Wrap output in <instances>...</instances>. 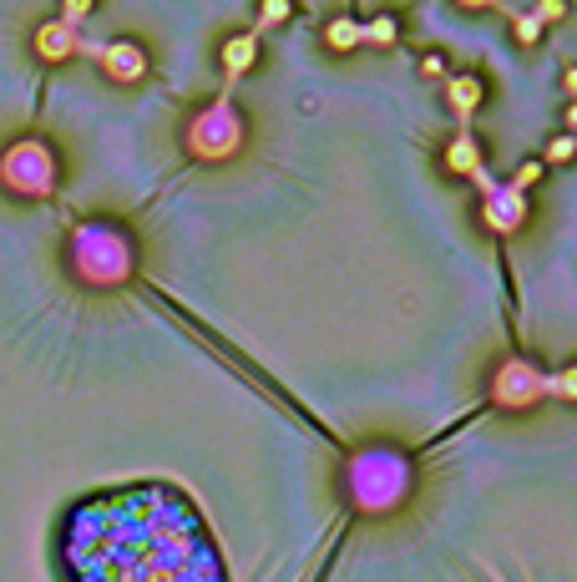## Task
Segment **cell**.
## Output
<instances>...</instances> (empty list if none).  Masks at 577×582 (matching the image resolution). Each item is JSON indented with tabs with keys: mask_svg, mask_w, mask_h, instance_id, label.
Segmentation results:
<instances>
[{
	"mask_svg": "<svg viewBox=\"0 0 577 582\" xmlns=\"http://www.w3.org/2000/svg\"><path fill=\"white\" fill-rule=\"evenodd\" d=\"M421 71H426V76H441V71H446V61H441V56H426V61H421Z\"/></svg>",
	"mask_w": 577,
	"mask_h": 582,
	"instance_id": "cell-21",
	"label": "cell"
},
{
	"mask_svg": "<svg viewBox=\"0 0 577 582\" xmlns=\"http://www.w3.org/2000/svg\"><path fill=\"white\" fill-rule=\"evenodd\" d=\"M532 16H537V21H562V16H567V6H562V0H542V6H537Z\"/></svg>",
	"mask_w": 577,
	"mask_h": 582,
	"instance_id": "cell-20",
	"label": "cell"
},
{
	"mask_svg": "<svg viewBox=\"0 0 577 582\" xmlns=\"http://www.w3.org/2000/svg\"><path fill=\"white\" fill-rule=\"evenodd\" d=\"M446 102L456 112V122H471V112L486 102V87H481V76H451L446 81Z\"/></svg>",
	"mask_w": 577,
	"mask_h": 582,
	"instance_id": "cell-9",
	"label": "cell"
},
{
	"mask_svg": "<svg viewBox=\"0 0 577 582\" xmlns=\"http://www.w3.org/2000/svg\"><path fill=\"white\" fill-rule=\"evenodd\" d=\"M76 46H81V36L66 31L61 21H46V26L36 31V56H41V61H66V56H76Z\"/></svg>",
	"mask_w": 577,
	"mask_h": 582,
	"instance_id": "cell-10",
	"label": "cell"
},
{
	"mask_svg": "<svg viewBox=\"0 0 577 582\" xmlns=\"http://www.w3.org/2000/svg\"><path fill=\"white\" fill-rule=\"evenodd\" d=\"M542 395H552V375H542V370L527 365V360H507L497 375H491V400L507 405V410H527V405H537Z\"/></svg>",
	"mask_w": 577,
	"mask_h": 582,
	"instance_id": "cell-5",
	"label": "cell"
},
{
	"mask_svg": "<svg viewBox=\"0 0 577 582\" xmlns=\"http://www.w3.org/2000/svg\"><path fill=\"white\" fill-rule=\"evenodd\" d=\"M532 183H542V162H522V168H517V178H512L507 188H517V193L527 198V188H532Z\"/></svg>",
	"mask_w": 577,
	"mask_h": 582,
	"instance_id": "cell-14",
	"label": "cell"
},
{
	"mask_svg": "<svg viewBox=\"0 0 577 582\" xmlns=\"http://www.w3.org/2000/svg\"><path fill=\"white\" fill-rule=\"evenodd\" d=\"M405 491H410V461L400 451L375 446L350 461V496L360 512H390L405 502Z\"/></svg>",
	"mask_w": 577,
	"mask_h": 582,
	"instance_id": "cell-2",
	"label": "cell"
},
{
	"mask_svg": "<svg viewBox=\"0 0 577 582\" xmlns=\"http://www.w3.org/2000/svg\"><path fill=\"white\" fill-rule=\"evenodd\" d=\"M279 21H289V0H269L264 6V26H279Z\"/></svg>",
	"mask_w": 577,
	"mask_h": 582,
	"instance_id": "cell-19",
	"label": "cell"
},
{
	"mask_svg": "<svg viewBox=\"0 0 577 582\" xmlns=\"http://www.w3.org/2000/svg\"><path fill=\"white\" fill-rule=\"evenodd\" d=\"M71 269L97 289H117L132 279V238L112 223H81L71 233Z\"/></svg>",
	"mask_w": 577,
	"mask_h": 582,
	"instance_id": "cell-1",
	"label": "cell"
},
{
	"mask_svg": "<svg viewBox=\"0 0 577 582\" xmlns=\"http://www.w3.org/2000/svg\"><path fill=\"white\" fill-rule=\"evenodd\" d=\"M360 41H370V46H395V21H390V16L360 21Z\"/></svg>",
	"mask_w": 577,
	"mask_h": 582,
	"instance_id": "cell-13",
	"label": "cell"
},
{
	"mask_svg": "<svg viewBox=\"0 0 577 582\" xmlns=\"http://www.w3.org/2000/svg\"><path fill=\"white\" fill-rule=\"evenodd\" d=\"M324 41L335 46V51H355L360 46V21H350V16H340V21H329V31H324Z\"/></svg>",
	"mask_w": 577,
	"mask_h": 582,
	"instance_id": "cell-12",
	"label": "cell"
},
{
	"mask_svg": "<svg viewBox=\"0 0 577 582\" xmlns=\"http://www.w3.org/2000/svg\"><path fill=\"white\" fill-rule=\"evenodd\" d=\"M238 147H243V122H238V112L228 107V97L213 102V107H203V112L188 122V152H193L198 162H228Z\"/></svg>",
	"mask_w": 577,
	"mask_h": 582,
	"instance_id": "cell-4",
	"label": "cell"
},
{
	"mask_svg": "<svg viewBox=\"0 0 577 582\" xmlns=\"http://www.w3.org/2000/svg\"><path fill=\"white\" fill-rule=\"evenodd\" d=\"M92 16V0H71V6L61 11V26L71 31V26H81V21H87Z\"/></svg>",
	"mask_w": 577,
	"mask_h": 582,
	"instance_id": "cell-17",
	"label": "cell"
},
{
	"mask_svg": "<svg viewBox=\"0 0 577 582\" xmlns=\"http://www.w3.org/2000/svg\"><path fill=\"white\" fill-rule=\"evenodd\" d=\"M446 168L456 173V178H476L481 173V147H476V137L461 127L456 137H451V147H446Z\"/></svg>",
	"mask_w": 577,
	"mask_h": 582,
	"instance_id": "cell-11",
	"label": "cell"
},
{
	"mask_svg": "<svg viewBox=\"0 0 577 582\" xmlns=\"http://www.w3.org/2000/svg\"><path fill=\"white\" fill-rule=\"evenodd\" d=\"M572 152H577V142H572V137H552V142H547V162H567Z\"/></svg>",
	"mask_w": 577,
	"mask_h": 582,
	"instance_id": "cell-18",
	"label": "cell"
},
{
	"mask_svg": "<svg viewBox=\"0 0 577 582\" xmlns=\"http://www.w3.org/2000/svg\"><path fill=\"white\" fill-rule=\"evenodd\" d=\"M97 61H102V71H107L112 81H142V76H147V51H142L137 41H107V46L97 51Z\"/></svg>",
	"mask_w": 577,
	"mask_h": 582,
	"instance_id": "cell-7",
	"label": "cell"
},
{
	"mask_svg": "<svg viewBox=\"0 0 577 582\" xmlns=\"http://www.w3.org/2000/svg\"><path fill=\"white\" fill-rule=\"evenodd\" d=\"M56 178H61V162L56 152L41 142V137H21L0 152V183L21 198H51L56 193Z\"/></svg>",
	"mask_w": 577,
	"mask_h": 582,
	"instance_id": "cell-3",
	"label": "cell"
},
{
	"mask_svg": "<svg viewBox=\"0 0 577 582\" xmlns=\"http://www.w3.org/2000/svg\"><path fill=\"white\" fill-rule=\"evenodd\" d=\"M537 36H542V21L527 11V16H517V41L522 46H537Z\"/></svg>",
	"mask_w": 577,
	"mask_h": 582,
	"instance_id": "cell-16",
	"label": "cell"
},
{
	"mask_svg": "<svg viewBox=\"0 0 577 582\" xmlns=\"http://www.w3.org/2000/svg\"><path fill=\"white\" fill-rule=\"evenodd\" d=\"M486 203H481V223L491 228V233H502V238H512L522 223H527V198L517 193V188H507V183H491V193H481Z\"/></svg>",
	"mask_w": 577,
	"mask_h": 582,
	"instance_id": "cell-6",
	"label": "cell"
},
{
	"mask_svg": "<svg viewBox=\"0 0 577 582\" xmlns=\"http://www.w3.org/2000/svg\"><path fill=\"white\" fill-rule=\"evenodd\" d=\"M552 395H557V400H572V395H577V370H572V365L552 375Z\"/></svg>",
	"mask_w": 577,
	"mask_h": 582,
	"instance_id": "cell-15",
	"label": "cell"
},
{
	"mask_svg": "<svg viewBox=\"0 0 577 582\" xmlns=\"http://www.w3.org/2000/svg\"><path fill=\"white\" fill-rule=\"evenodd\" d=\"M254 61H259V31H243V36L223 41V76H228V87L243 71H254Z\"/></svg>",
	"mask_w": 577,
	"mask_h": 582,
	"instance_id": "cell-8",
	"label": "cell"
}]
</instances>
